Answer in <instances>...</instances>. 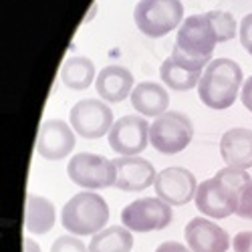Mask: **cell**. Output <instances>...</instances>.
<instances>
[{"label": "cell", "mask_w": 252, "mask_h": 252, "mask_svg": "<svg viewBox=\"0 0 252 252\" xmlns=\"http://www.w3.org/2000/svg\"><path fill=\"white\" fill-rule=\"evenodd\" d=\"M242 83V69L232 59H214L204 69L202 79L198 83V95L202 103L210 109H228L232 107Z\"/></svg>", "instance_id": "1"}, {"label": "cell", "mask_w": 252, "mask_h": 252, "mask_svg": "<svg viewBox=\"0 0 252 252\" xmlns=\"http://www.w3.org/2000/svg\"><path fill=\"white\" fill-rule=\"evenodd\" d=\"M218 40V32L210 20L208 12L204 14H192L188 16L182 27L178 29V36H176V45L172 55L180 57L192 65L204 69L212 63V55Z\"/></svg>", "instance_id": "2"}, {"label": "cell", "mask_w": 252, "mask_h": 252, "mask_svg": "<svg viewBox=\"0 0 252 252\" xmlns=\"http://www.w3.org/2000/svg\"><path fill=\"white\" fill-rule=\"evenodd\" d=\"M109 206L97 192H81L73 196L61 212V224L73 236H95L105 230Z\"/></svg>", "instance_id": "3"}, {"label": "cell", "mask_w": 252, "mask_h": 252, "mask_svg": "<svg viewBox=\"0 0 252 252\" xmlns=\"http://www.w3.org/2000/svg\"><path fill=\"white\" fill-rule=\"evenodd\" d=\"M194 125L182 111H165L150 125V143L163 156H176L190 145Z\"/></svg>", "instance_id": "4"}, {"label": "cell", "mask_w": 252, "mask_h": 252, "mask_svg": "<svg viewBox=\"0 0 252 252\" xmlns=\"http://www.w3.org/2000/svg\"><path fill=\"white\" fill-rule=\"evenodd\" d=\"M182 0H139L135 6L137 29L152 38L165 36L182 25Z\"/></svg>", "instance_id": "5"}, {"label": "cell", "mask_w": 252, "mask_h": 252, "mask_svg": "<svg viewBox=\"0 0 252 252\" xmlns=\"http://www.w3.org/2000/svg\"><path fill=\"white\" fill-rule=\"evenodd\" d=\"M67 174L73 184L87 190H103V188L115 186L117 172L115 163L97 154H77L69 159Z\"/></svg>", "instance_id": "6"}, {"label": "cell", "mask_w": 252, "mask_h": 252, "mask_svg": "<svg viewBox=\"0 0 252 252\" xmlns=\"http://www.w3.org/2000/svg\"><path fill=\"white\" fill-rule=\"evenodd\" d=\"M121 222L131 232L163 230L172 222V206L159 198H139L123 208Z\"/></svg>", "instance_id": "7"}, {"label": "cell", "mask_w": 252, "mask_h": 252, "mask_svg": "<svg viewBox=\"0 0 252 252\" xmlns=\"http://www.w3.org/2000/svg\"><path fill=\"white\" fill-rule=\"evenodd\" d=\"M71 127L85 139H99L113 127V111L99 99H83L71 109Z\"/></svg>", "instance_id": "8"}, {"label": "cell", "mask_w": 252, "mask_h": 252, "mask_svg": "<svg viewBox=\"0 0 252 252\" xmlns=\"http://www.w3.org/2000/svg\"><path fill=\"white\" fill-rule=\"evenodd\" d=\"M238 196L240 194L236 190H232L218 178H210L198 184V192L194 200H196V208L204 216L222 220L228 218L230 214H236Z\"/></svg>", "instance_id": "9"}, {"label": "cell", "mask_w": 252, "mask_h": 252, "mask_svg": "<svg viewBox=\"0 0 252 252\" xmlns=\"http://www.w3.org/2000/svg\"><path fill=\"white\" fill-rule=\"evenodd\" d=\"M150 143V123L139 115L119 117L109 131V145L117 156H139Z\"/></svg>", "instance_id": "10"}, {"label": "cell", "mask_w": 252, "mask_h": 252, "mask_svg": "<svg viewBox=\"0 0 252 252\" xmlns=\"http://www.w3.org/2000/svg\"><path fill=\"white\" fill-rule=\"evenodd\" d=\"M156 194L170 206H186L196 198L198 182L196 176L186 167H165L156 178Z\"/></svg>", "instance_id": "11"}, {"label": "cell", "mask_w": 252, "mask_h": 252, "mask_svg": "<svg viewBox=\"0 0 252 252\" xmlns=\"http://www.w3.org/2000/svg\"><path fill=\"white\" fill-rule=\"evenodd\" d=\"M75 133L69 127V123L63 119H47L40 125L38 139H36V152L40 158L49 161L65 159L75 148Z\"/></svg>", "instance_id": "12"}, {"label": "cell", "mask_w": 252, "mask_h": 252, "mask_svg": "<svg viewBox=\"0 0 252 252\" xmlns=\"http://www.w3.org/2000/svg\"><path fill=\"white\" fill-rule=\"evenodd\" d=\"M113 163L117 172L115 186L123 192H141L156 184L158 174L150 159L139 156H119Z\"/></svg>", "instance_id": "13"}, {"label": "cell", "mask_w": 252, "mask_h": 252, "mask_svg": "<svg viewBox=\"0 0 252 252\" xmlns=\"http://www.w3.org/2000/svg\"><path fill=\"white\" fill-rule=\"evenodd\" d=\"M184 236L192 252H226L230 246L226 230L206 218H194L188 222Z\"/></svg>", "instance_id": "14"}, {"label": "cell", "mask_w": 252, "mask_h": 252, "mask_svg": "<svg viewBox=\"0 0 252 252\" xmlns=\"http://www.w3.org/2000/svg\"><path fill=\"white\" fill-rule=\"evenodd\" d=\"M220 156L228 167L248 170L252 167V131L246 127H234L222 135Z\"/></svg>", "instance_id": "15"}, {"label": "cell", "mask_w": 252, "mask_h": 252, "mask_svg": "<svg viewBox=\"0 0 252 252\" xmlns=\"http://www.w3.org/2000/svg\"><path fill=\"white\" fill-rule=\"evenodd\" d=\"M95 89L103 101L119 103L125 97H131L133 91V75L119 65H109L101 69L95 79Z\"/></svg>", "instance_id": "16"}, {"label": "cell", "mask_w": 252, "mask_h": 252, "mask_svg": "<svg viewBox=\"0 0 252 252\" xmlns=\"http://www.w3.org/2000/svg\"><path fill=\"white\" fill-rule=\"evenodd\" d=\"M202 73L204 69L192 65L180 57H170L161 63L159 67V77L161 81L165 83V87H170L174 91H190L194 89L200 79H202Z\"/></svg>", "instance_id": "17"}, {"label": "cell", "mask_w": 252, "mask_h": 252, "mask_svg": "<svg viewBox=\"0 0 252 252\" xmlns=\"http://www.w3.org/2000/svg\"><path fill=\"white\" fill-rule=\"evenodd\" d=\"M131 105L145 117H159L170 107V93L159 83L143 81L131 91Z\"/></svg>", "instance_id": "18"}, {"label": "cell", "mask_w": 252, "mask_h": 252, "mask_svg": "<svg viewBox=\"0 0 252 252\" xmlns=\"http://www.w3.org/2000/svg\"><path fill=\"white\" fill-rule=\"evenodd\" d=\"M55 204L43 196H27V206H25V226L31 234L43 236L49 234L55 228Z\"/></svg>", "instance_id": "19"}, {"label": "cell", "mask_w": 252, "mask_h": 252, "mask_svg": "<svg viewBox=\"0 0 252 252\" xmlns=\"http://www.w3.org/2000/svg\"><path fill=\"white\" fill-rule=\"evenodd\" d=\"M95 65L87 57H71L63 63L61 81L73 91H85L95 79Z\"/></svg>", "instance_id": "20"}, {"label": "cell", "mask_w": 252, "mask_h": 252, "mask_svg": "<svg viewBox=\"0 0 252 252\" xmlns=\"http://www.w3.org/2000/svg\"><path fill=\"white\" fill-rule=\"evenodd\" d=\"M133 234L125 226H111L97 232L91 238V252H131Z\"/></svg>", "instance_id": "21"}, {"label": "cell", "mask_w": 252, "mask_h": 252, "mask_svg": "<svg viewBox=\"0 0 252 252\" xmlns=\"http://www.w3.org/2000/svg\"><path fill=\"white\" fill-rule=\"evenodd\" d=\"M210 20H212V25L218 32V40L220 43H226V40L234 38L236 34V20L230 12H224V10H210L208 12Z\"/></svg>", "instance_id": "22"}, {"label": "cell", "mask_w": 252, "mask_h": 252, "mask_svg": "<svg viewBox=\"0 0 252 252\" xmlns=\"http://www.w3.org/2000/svg\"><path fill=\"white\" fill-rule=\"evenodd\" d=\"M214 178H218L220 182H224L226 186H230L238 194L252 182V178H250V174L246 170H236V167H228V165L224 167V170H220Z\"/></svg>", "instance_id": "23"}, {"label": "cell", "mask_w": 252, "mask_h": 252, "mask_svg": "<svg viewBox=\"0 0 252 252\" xmlns=\"http://www.w3.org/2000/svg\"><path fill=\"white\" fill-rule=\"evenodd\" d=\"M51 252H91V250L83 244L77 236H59L53 242Z\"/></svg>", "instance_id": "24"}, {"label": "cell", "mask_w": 252, "mask_h": 252, "mask_svg": "<svg viewBox=\"0 0 252 252\" xmlns=\"http://www.w3.org/2000/svg\"><path fill=\"white\" fill-rule=\"evenodd\" d=\"M236 214L244 220H252V182L244 188L238 196V208H236Z\"/></svg>", "instance_id": "25"}, {"label": "cell", "mask_w": 252, "mask_h": 252, "mask_svg": "<svg viewBox=\"0 0 252 252\" xmlns=\"http://www.w3.org/2000/svg\"><path fill=\"white\" fill-rule=\"evenodd\" d=\"M240 43L252 55V14H246L240 23Z\"/></svg>", "instance_id": "26"}, {"label": "cell", "mask_w": 252, "mask_h": 252, "mask_svg": "<svg viewBox=\"0 0 252 252\" xmlns=\"http://www.w3.org/2000/svg\"><path fill=\"white\" fill-rule=\"evenodd\" d=\"M234 252H252V230L248 232H238L234 236Z\"/></svg>", "instance_id": "27"}, {"label": "cell", "mask_w": 252, "mask_h": 252, "mask_svg": "<svg viewBox=\"0 0 252 252\" xmlns=\"http://www.w3.org/2000/svg\"><path fill=\"white\" fill-rule=\"evenodd\" d=\"M240 99H242V105L252 113V75L244 81L242 85V91H240Z\"/></svg>", "instance_id": "28"}, {"label": "cell", "mask_w": 252, "mask_h": 252, "mask_svg": "<svg viewBox=\"0 0 252 252\" xmlns=\"http://www.w3.org/2000/svg\"><path fill=\"white\" fill-rule=\"evenodd\" d=\"M156 252H192V250H190V248H186V246H184V244H180V242L170 240V242L159 244Z\"/></svg>", "instance_id": "29"}, {"label": "cell", "mask_w": 252, "mask_h": 252, "mask_svg": "<svg viewBox=\"0 0 252 252\" xmlns=\"http://www.w3.org/2000/svg\"><path fill=\"white\" fill-rule=\"evenodd\" d=\"M23 248H25V252H40V246L34 240H31V238H25Z\"/></svg>", "instance_id": "30"}]
</instances>
